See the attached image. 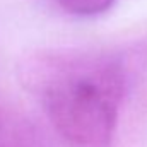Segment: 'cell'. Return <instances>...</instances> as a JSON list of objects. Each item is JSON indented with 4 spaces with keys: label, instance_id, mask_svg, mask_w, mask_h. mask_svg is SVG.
<instances>
[{
    "label": "cell",
    "instance_id": "6da1fadb",
    "mask_svg": "<svg viewBox=\"0 0 147 147\" xmlns=\"http://www.w3.org/2000/svg\"><path fill=\"white\" fill-rule=\"evenodd\" d=\"M135 65L123 51L55 50L31 55L21 77L69 147H113Z\"/></svg>",
    "mask_w": 147,
    "mask_h": 147
},
{
    "label": "cell",
    "instance_id": "7a4b0ae2",
    "mask_svg": "<svg viewBox=\"0 0 147 147\" xmlns=\"http://www.w3.org/2000/svg\"><path fill=\"white\" fill-rule=\"evenodd\" d=\"M0 147H55L36 120L0 92Z\"/></svg>",
    "mask_w": 147,
    "mask_h": 147
},
{
    "label": "cell",
    "instance_id": "3957f363",
    "mask_svg": "<svg viewBox=\"0 0 147 147\" xmlns=\"http://www.w3.org/2000/svg\"><path fill=\"white\" fill-rule=\"evenodd\" d=\"M63 12L77 17H92L110 10L116 0H53Z\"/></svg>",
    "mask_w": 147,
    "mask_h": 147
}]
</instances>
